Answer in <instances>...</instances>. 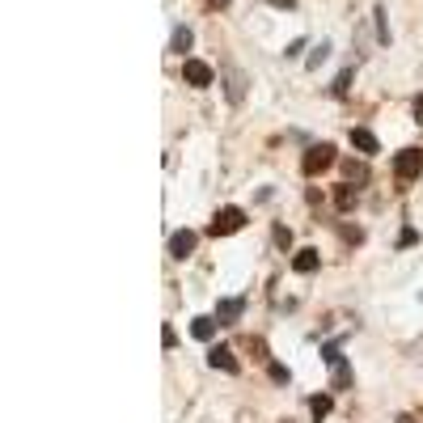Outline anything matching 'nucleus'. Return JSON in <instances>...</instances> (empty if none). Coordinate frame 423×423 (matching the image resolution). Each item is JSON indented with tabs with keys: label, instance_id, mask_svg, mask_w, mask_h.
Instances as JSON below:
<instances>
[{
	"label": "nucleus",
	"instance_id": "1",
	"mask_svg": "<svg viewBox=\"0 0 423 423\" xmlns=\"http://www.w3.org/2000/svg\"><path fill=\"white\" fill-rule=\"evenodd\" d=\"M241 225H246V212H241V207H221L216 216H212V229H207V233H212V237H229V233H237Z\"/></svg>",
	"mask_w": 423,
	"mask_h": 423
},
{
	"label": "nucleus",
	"instance_id": "2",
	"mask_svg": "<svg viewBox=\"0 0 423 423\" xmlns=\"http://www.w3.org/2000/svg\"><path fill=\"white\" fill-rule=\"evenodd\" d=\"M335 166V148L330 144H313L309 152H305V161H301V170L313 178V174H322V170H330Z\"/></svg>",
	"mask_w": 423,
	"mask_h": 423
},
{
	"label": "nucleus",
	"instance_id": "3",
	"mask_svg": "<svg viewBox=\"0 0 423 423\" xmlns=\"http://www.w3.org/2000/svg\"><path fill=\"white\" fill-rule=\"evenodd\" d=\"M394 174H398L402 182L419 178V174H423V152H419V148H402V152L394 157Z\"/></svg>",
	"mask_w": 423,
	"mask_h": 423
},
{
	"label": "nucleus",
	"instance_id": "4",
	"mask_svg": "<svg viewBox=\"0 0 423 423\" xmlns=\"http://www.w3.org/2000/svg\"><path fill=\"white\" fill-rule=\"evenodd\" d=\"M182 77H186V85L207 89V85H212V64H203V60H186V64H182Z\"/></svg>",
	"mask_w": 423,
	"mask_h": 423
},
{
	"label": "nucleus",
	"instance_id": "5",
	"mask_svg": "<svg viewBox=\"0 0 423 423\" xmlns=\"http://www.w3.org/2000/svg\"><path fill=\"white\" fill-rule=\"evenodd\" d=\"M207 364L221 368V373H237V356H233L229 347H212V351H207Z\"/></svg>",
	"mask_w": 423,
	"mask_h": 423
},
{
	"label": "nucleus",
	"instance_id": "6",
	"mask_svg": "<svg viewBox=\"0 0 423 423\" xmlns=\"http://www.w3.org/2000/svg\"><path fill=\"white\" fill-rule=\"evenodd\" d=\"M195 241H199V237H195L191 229H178V233L170 237V254H174V258H186V254L195 250Z\"/></svg>",
	"mask_w": 423,
	"mask_h": 423
},
{
	"label": "nucleus",
	"instance_id": "7",
	"mask_svg": "<svg viewBox=\"0 0 423 423\" xmlns=\"http://www.w3.org/2000/svg\"><path fill=\"white\" fill-rule=\"evenodd\" d=\"M241 309H246V305H241L237 296H233V301H221V305H216V322H221V326H233L237 317H241Z\"/></svg>",
	"mask_w": 423,
	"mask_h": 423
},
{
	"label": "nucleus",
	"instance_id": "8",
	"mask_svg": "<svg viewBox=\"0 0 423 423\" xmlns=\"http://www.w3.org/2000/svg\"><path fill=\"white\" fill-rule=\"evenodd\" d=\"M351 144L360 148V152H381V144H377V136L368 131V127H351Z\"/></svg>",
	"mask_w": 423,
	"mask_h": 423
},
{
	"label": "nucleus",
	"instance_id": "9",
	"mask_svg": "<svg viewBox=\"0 0 423 423\" xmlns=\"http://www.w3.org/2000/svg\"><path fill=\"white\" fill-rule=\"evenodd\" d=\"M216 317H195V322H191V335L199 339V343H212V335H216Z\"/></svg>",
	"mask_w": 423,
	"mask_h": 423
},
{
	"label": "nucleus",
	"instance_id": "10",
	"mask_svg": "<svg viewBox=\"0 0 423 423\" xmlns=\"http://www.w3.org/2000/svg\"><path fill=\"white\" fill-rule=\"evenodd\" d=\"M292 267H296L301 276L317 271V250H296V258H292Z\"/></svg>",
	"mask_w": 423,
	"mask_h": 423
},
{
	"label": "nucleus",
	"instance_id": "11",
	"mask_svg": "<svg viewBox=\"0 0 423 423\" xmlns=\"http://www.w3.org/2000/svg\"><path fill=\"white\" fill-rule=\"evenodd\" d=\"M225 85H229V102H241L246 97V77L241 72H225Z\"/></svg>",
	"mask_w": 423,
	"mask_h": 423
},
{
	"label": "nucleus",
	"instance_id": "12",
	"mask_svg": "<svg viewBox=\"0 0 423 423\" xmlns=\"http://www.w3.org/2000/svg\"><path fill=\"white\" fill-rule=\"evenodd\" d=\"M330 381H335V390H347V385H351V368H347V360L330 364Z\"/></svg>",
	"mask_w": 423,
	"mask_h": 423
},
{
	"label": "nucleus",
	"instance_id": "13",
	"mask_svg": "<svg viewBox=\"0 0 423 423\" xmlns=\"http://www.w3.org/2000/svg\"><path fill=\"white\" fill-rule=\"evenodd\" d=\"M309 410H313L317 419H326V415H330V398H326V394H317V398H309Z\"/></svg>",
	"mask_w": 423,
	"mask_h": 423
},
{
	"label": "nucleus",
	"instance_id": "14",
	"mask_svg": "<svg viewBox=\"0 0 423 423\" xmlns=\"http://www.w3.org/2000/svg\"><path fill=\"white\" fill-rule=\"evenodd\" d=\"M174 51H182V56L191 51V30H186V26H178V30H174Z\"/></svg>",
	"mask_w": 423,
	"mask_h": 423
},
{
	"label": "nucleus",
	"instance_id": "15",
	"mask_svg": "<svg viewBox=\"0 0 423 423\" xmlns=\"http://www.w3.org/2000/svg\"><path fill=\"white\" fill-rule=\"evenodd\" d=\"M326 56H330V42H317V47H313V56H309V68H317Z\"/></svg>",
	"mask_w": 423,
	"mask_h": 423
},
{
	"label": "nucleus",
	"instance_id": "16",
	"mask_svg": "<svg viewBox=\"0 0 423 423\" xmlns=\"http://www.w3.org/2000/svg\"><path fill=\"white\" fill-rule=\"evenodd\" d=\"M347 85H351V68H347V72H339V81L330 85V89H335V97H343V93H347Z\"/></svg>",
	"mask_w": 423,
	"mask_h": 423
},
{
	"label": "nucleus",
	"instance_id": "17",
	"mask_svg": "<svg viewBox=\"0 0 423 423\" xmlns=\"http://www.w3.org/2000/svg\"><path fill=\"white\" fill-rule=\"evenodd\" d=\"M271 381H280V385L288 381V368H284V364H271Z\"/></svg>",
	"mask_w": 423,
	"mask_h": 423
},
{
	"label": "nucleus",
	"instance_id": "18",
	"mask_svg": "<svg viewBox=\"0 0 423 423\" xmlns=\"http://www.w3.org/2000/svg\"><path fill=\"white\" fill-rule=\"evenodd\" d=\"M339 203H343V207H351V203H356V191H351V186H343V191H339Z\"/></svg>",
	"mask_w": 423,
	"mask_h": 423
},
{
	"label": "nucleus",
	"instance_id": "19",
	"mask_svg": "<svg viewBox=\"0 0 423 423\" xmlns=\"http://www.w3.org/2000/svg\"><path fill=\"white\" fill-rule=\"evenodd\" d=\"M415 115H419V119H423V93H419V97H415Z\"/></svg>",
	"mask_w": 423,
	"mask_h": 423
},
{
	"label": "nucleus",
	"instance_id": "20",
	"mask_svg": "<svg viewBox=\"0 0 423 423\" xmlns=\"http://www.w3.org/2000/svg\"><path fill=\"white\" fill-rule=\"evenodd\" d=\"M398 423H415V419H410V415H398Z\"/></svg>",
	"mask_w": 423,
	"mask_h": 423
}]
</instances>
